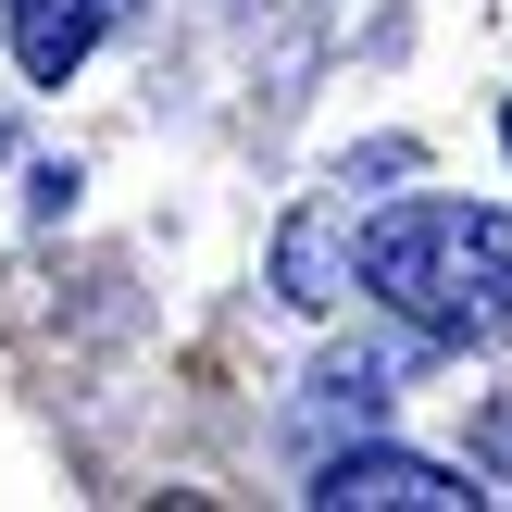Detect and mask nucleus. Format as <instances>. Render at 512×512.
Here are the masks:
<instances>
[{
  "instance_id": "20e7f679",
  "label": "nucleus",
  "mask_w": 512,
  "mask_h": 512,
  "mask_svg": "<svg viewBox=\"0 0 512 512\" xmlns=\"http://www.w3.org/2000/svg\"><path fill=\"white\" fill-rule=\"evenodd\" d=\"M500 138H512V113H500Z\"/></svg>"
},
{
  "instance_id": "f03ea898",
  "label": "nucleus",
  "mask_w": 512,
  "mask_h": 512,
  "mask_svg": "<svg viewBox=\"0 0 512 512\" xmlns=\"http://www.w3.org/2000/svg\"><path fill=\"white\" fill-rule=\"evenodd\" d=\"M313 512H463L475 488L450 463H413V450H338V463H313Z\"/></svg>"
},
{
  "instance_id": "f257e3e1",
  "label": "nucleus",
  "mask_w": 512,
  "mask_h": 512,
  "mask_svg": "<svg viewBox=\"0 0 512 512\" xmlns=\"http://www.w3.org/2000/svg\"><path fill=\"white\" fill-rule=\"evenodd\" d=\"M350 288H375L400 325H425L450 350H488V338H512V213H488V200H400L388 225H363Z\"/></svg>"
},
{
  "instance_id": "7ed1b4c3",
  "label": "nucleus",
  "mask_w": 512,
  "mask_h": 512,
  "mask_svg": "<svg viewBox=\"0 0 512 512\" xmlns=\"http://www.w3.org/2000/svg\"><path fill=\"white\" fill-rule=\"evenodd\" d=\"M100 13H125V0H13V63L38 75V88H63V75L88 63Z\"/></svg>"
}]
</instances>
